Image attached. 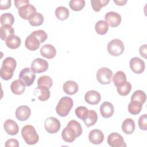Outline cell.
I'll return each instance as SVG.
<instances>
[{"label":"cell","instance_id":"cell-30","mask_svg":"<svg viewBox=\"0 0 147 147\" xmlns=\"http://www.w3.org/2000/svg\"><path fill=\"white\" fill-rule=\"evenodd\" d=\"M55 15L58 20L64 21L69 17V12L68 9L64 6H59L55 10Z\"/></svg>","mask_w":147,"mask_h":147},{"label":"cell","instance_id":"cell-5","mask_svg":"<svg viewBox=\"0 0 147 147\" xmlns=\"http://www.w3.org/2000/svg\"><path fill=\"white\" fill-rule=\"evenodd\" d=\"M107 49L109 54L114 56L121 55L124 51L125 47L122 41L118 38L111 40L107 44Z\"/></svg>","mask_w":147,"mask_h":147},{"label":"cell","instance_id":"cell-23","mask_svg":"<svg viewBox=\"0 0 147 147\" xmlns=\"http://www.w3.org/2000/svg\"><path fill=\"white\" fill-rule=\"evenodd\" d=\"M63 90L68 95H72L76 94L79 89L78 84L73 80H68L63 84Z\"/></svg>","mask_w":147,"mask_h":147},{"label":"cell","instance_id":"cell-8","mask_svg":"<svg viewBox=\"0 0 147 147\" xmlns=\"http://www.w3.org/2000/svg\"><path fill=\"white\" fill-rule=\"evenodd\" d=\"M44 127L47 132L51 134H54L60 130L61 125L60 121L56 118L51 117L45 120Z\"/></svg>","mask_w":147,"mask_h":147},{"label":"cell","instance_id":"cell-19","mask_svg":"<svg viewBox=\"0 0 147 147\" xmlns=\"http://www.w3.org/2000/svg\"><path fill=\"white\" fill-rule=\"evenodd\" d=\"M5 131L9 135L14 136L17 134L19 131V127L17 123L11 119H7L3 124Z\"/></svg>","mask_w":147,"mask_h":147},{"label":"cell","instance_id":"cell-27","mask_svg":"<svg viewBox=\"0 0 147 147\" xmlns=\"http://www.w3.org/2000/svg\"><path fill=\"white\" fill-rule=\"evenodd\" d=\"M114 84L117 87L122 86L126 82V76L122 71H118L114 75L113 78Z\"/></svg>","mask_w":147,"mask_h":147},{"label":"cell","instance_id":"cell-14","mask_svg":"<svg viewBox=\"0 0 147 147\" xmlns=\"http://www.w3.org/2000/svg\"><path fill=\"white\" fill-rule=\"evenodd\" d=\"M40 41L38 38L33 34L32 33L29 34L25 40V47L30 51H36L40 47Z\"/></svg>","mask_w":147,"mask_h":147},{"label":"cell","instance_id":"cell-35","mask_svg":"<svg viewBox=\"0 0 147 147\" xmlns=\"http://www.w3.org/2000/svg\"><path fill=\"white\" fill-rule=\"evenodd\" d=\"M131 90V84L129 82H126L121 86L117 87V90L118 93L121 96H126L128 95Z\"/></svg>","mask_w":147,"mask_h":147},{"label":"cell","instance_id":"cell-37","mask_svg":"<svg viewBox=\"0 0 147 147\" xmlns=\"http://www.w3.org/2000/svg\"><path fill=\"white\" fill-rule=\"evenodd\" d=\"M109 2V0H91V3L92 9L95 11H99L100 9L106 6Z\"/></svg>","mask_w":147,"mask_h":147},{"label":"cell","instance_id":"cell-21","mask_svg":"<svg viewBox=\"0 0 147 147\" xmlns=\"http://www.w3.org/2000/svg\"><path fill=\"white\" fill-rule=\"evenodd\" d=\"M114 106L110 102H105L100 106V113L102 116L105 118L111 117L114 113Z\"/></svg>","mask_w":147,"mask_h":147},{"label":"cell","instance_id":"cell-2","mask_svg":"<svg viewBox=\"0 0 147 147\" xmlns=\"http://www.w3.org/2000/svg\"><path fill=\"white\" fill-rule=\"evenodd\" d=\"M16 66L17 62L13 57H7L5 58L2 61L0 69L1 78L5 80H10L13 77Z\"/></svg>","mask_w":147,"mask_h":147},{"label":"cell","instance_id":"cell-40","mask_svg":"<svg viewBox=\"0 0 147 147\" xmlns=\"http://www.w3.org/2000/svg\"><path fill=\"white\" fill-rule=\"evenodd\" d=\"M32 33L33 34H34V36H36L38 38V39L40 40L41 43L44 42L48 38L47 34L43 30H35V31H33V32H32Z\"/></svg>","mask_w":147,"mask_h":147},{"label":"cell","instance_id":"cell-15","mask_svg":"<svg viewBox=\"0 0 147 147\" xmlns=\"http://www.w3.org/2000/svg\"><path fill=\"white\" fill-rule=\"evenodd\" d=\"M31 114L30 109L25 105H22L17 108L16 110V117L21 121L27 120Z\"/></svg>","mask_w":147,"mask_h":147},{"label":"cell","instance_id":"cell-25","mask_svg":"<svg viewBox=\"0 0 147 147\" xmlns=\"http://www.w3.org/2000/svg\"><path fill=\"white\" fill-rule=\"evenodd\" d=\"M21 42V38L14 34L9 36L5 41L6 45L12 49L18 48L20 46Z\"/></svg>","mask_w":147,"mask_h":147},{"label":"cell","instance_id":"cell-29","mask_svg":"<svg viewBox=\"0 0 147 147\" xmlns=\"http://www.w3.org/2000/svg\"><path fill=\"white\" fill-rule=\"evenodd\" d=\"M95 29L98 34L104 35L108 32L109 25L106 21L99 20L95 24Z\"/></svg>","mask_w":147,"mask_h":147},{"label":"cell","instance_id":"cell-3","mask_svg":"<svg viewBox=\"0 0 147 147\" xmlns=\"http://www.w3.org/2000/svg\"><path fill=\"white\" fill-rule=\"evenodd\" d=\"M21 135L25 142L28 145H34L39 140V136L35 128L30 125H25L22 127Z\"/></svg>","mask_w":147,"mask_h":147},{"label":"cell","instance_id":"cell-4","mask_svg":"<svg viewBox=\"0 0 147 147\" xmlns=\"http://www.w3.org/2000/svg\"><path fill=\"white\" fill-rule=\"evenodd\" d=\"M73 105L74 102L71 98L69 96L62 97L56 107V111L59 116L66 117L70 112Z\"/></svg>","mask_w":147,"mask_h":147},{"label":"cell","instance_id":"cell-33","mask_svg":"<svg viewBox=\"0 0 147 147\" xmlns=\"http://www.w3.org/2000/svg\"><path fill=\"white\" fill-rule=\"evenodd\" d=\"M146 94L142 90H136L134 92L131 96V101H137L141 104H144L146 101Z\"/></svg>","mask_w":147,"mask_h":147},{"label":"cell","instance_id":"cell-46","mask_svg":"<svg viewBox=\"0 0 147 147\" xmlns=\"http://www.w3.org/2000/svg\"><path fill=\"white\" fill-rule=\"evenodd\" d=\"M114 2L118 6H123L127 2V1L126 0H125V1H123V0H121V1L114 0Z\"/></svg>","mask_w":147,"mask_h":147},{"label":"cell","instance_id":"cell-28","mask_svg":"<svg viewBox=\"0 0 147 147\" xmlns=\"http://www.w3.org/2000/svg\"><path fill=\"white\" fill-rule=\"evenodd\" d=\"M98 119V115L96 111L94 110H88V114L86 117V118L83 120L86 126L87 127H89L92 125H94L97 121Z\"/></svg>","mask_w":147,"mask_h":147},{"label":"cell","instance_id":"cell-13","mask_svg":"<svg viewBox=\"0 0 147 147\" xmlns=\"http://www.w3.org/2000/svg\"><path fill=\"white\" fill-rule=\"evenodd\" d=\"M105 19L108 25L111 27H117L121 22V16L115 11H109L105 16Z\"/></svg>","mask_w":147,"mask_h":147},{"label":"cell","instance_id":"cell-38","mask_svg":"<svg viewBox=\"0 0 147 147\" xmlns=\"http://www.w3.org/2000/svg\"><path fill=\"white\" fill-rule=\"evenodd\" d=\"M70 8L74 11H80L85 6V1L84 0H72L69 2Z\"/></svg>","mask_w":147,"mask_h":147},{"label":"cell","instance_id":"cell-42","mask_svg":"<svg viewBox=\"0 0 147 147\" xmlns=\"http://www.w3.org/2000/svg\"><path fill=\"white\" fill-rule=\"evenodd\" d=\"M11 6L10 0H1L0 1V9L1 10H6Z\"/></svg>","mask_w":147,"mask_h":147},{"label":"cell","instance_id":"cell-20","mask_svg":"<svg viewBox=\"0 0 147 147\" xmlns=\"http://www.w3.org/2000/svg\"><path fill=\"white\" fill-rule=\"evenodd\" d=\"M33 94L41 101L47 100L50 97V91L49 89L44 87L37 86L34 90Z\"/></svg>","mask_w":147,"mask_h":147},{"label":"cell","instance_id":"cell-34","mask_svg":"<svg viewBox=\"0 0 147 147\" xmlns=\"http://www.w3.org/2000/svg\"><path fill=\"white\" fill-rule=\"evenodd\" d=\"M29 24L30 25L33 26H40L44 22V17L40 13L37 12L29 20Z\"/></svg>","mask_w":147,"mask_h":147},{"label":"cell","instance_id":"cell-44","mask_svg":"<svg viewBox=\"0 0 147 147\" xmlns=\"http://www.w3.org/2000/svg\"><path fill=\"white\" fill-rule=\"evenodd\" d=\"M28 3H29V1L28 0H15L14 1V5L17 9H19L21 7Z\"/></svg>","mask_w":147,"mask_h":147},{"label":"cell","instance_id":"cell-43","mask_svg":"<svg viewBox=\"0 0 147 147\" xmlns=\"http://www.w3.org/2000/svg\"><path fill=\"white\" fill-rule=\"evenodd\" d=\"M5 146L6 147H9V146H15V147H18L19 146V143L18 141L16 139H9L7 140L6 142Z\"/></svg>","mask_w":147,"mask_h":147},{"label":"cell","instance_id":"cell-32","mask_svg":"<svg viewBox=\"0 0 147 147\" xmlns=\"http://www.w3.org/2000/svg\"><path fill=\"white\" fill-rule=\"evenodd\" d=\"M53 84V81L51 78L47 75L40 76L37 80V86L44 87L49 89Z\"/></svg>","mask_w":147,"mask_h":147},{"label":"cell","instance_id":"cell-7","mask_svg":"<svg viewBox=\"0 0 147 147\" xmlns=\"http://www.w3.org/2000/svg\"><path fill=\"white\" fill-rule=\"evenodd\" d=\"M35 78L36 74L31 68L26 67L24 68L19 74V79L24 83L26 86H30L33 84Z\"/></svg>","mask_w":147,"mask_h":147},{"label":"cell","instance_id":"cell-1","mask_svg":"<svg viewBox=\"0 0 147 147\" xmlns=\"http://www.w3.org/2000/svg\"><path fill=\"white\" fill-rule=\"evenodd\" d=\"M82 133V128L79 122L75 120L70 121L67 126L63 130L61 137L66 142H72L76 137Z\"/></svg>","mask_w":147,"mask_h":147},{"label":"cell","instance_id":"cell-18","mask_svg":"<svg viewBox=\"0 0 147 147\" xmlns=\"http://www.w3.org/2000/svg\"><path fill=\"white\" fill-rule=\"evenodd\" d=\"M40 52L42 57L48 59H53L56 55V48L51 44H45L42 46Z\"/></svg>","mask_w":147,"mask_h":147},{"label":"cell","instance_id":"cell-22","mask_svg":"<svg viewBox=\"0 0 147 147\" xmlns=\"http://www.w3.org/2000/svg\"><path fill=\"white\" fill-rule=\"evenodd\" d=\"M25 84L20 79H17L12 82L10 85V89L13 93L16 95H21L24 93L25 90Z\"/></svg>","mask_w":147,"mask_h":147},{"label":"cell","instance_id":"cell-17","mask_svg":"<svg viewBox=\"0 0 147 147\" xmlns=\"http://www.w3.org/2000/svg\"><path fill=\"white\" fill-rule=\"evenodd\" d=\"M88 139L92 144L98 145L103 141L104 134L101 130L99 129H94L89 133Z\"/></svg>","mask_w":147,"mask_h":147},{"label":"cell","instance_id":"cell-9","mask_svg":"<svg viewBox=\"0 0 147 147\" xmlns=\"http://www.w3.org/2000/svg\"><path fill=\"white\" fill-rule=\"evenodd\" d=\"M18 12L19 16L26 20H29L37 13L36 7L30 3L26 4L19 8Z\"/></svg>","mask_w":147,"mask_h":147},{"label":"cell","instance_id":"cell-26","mask_svg":"<svg viewBox=\"0 0 147 147\" xmlns=\"http://www.w3.org/2000/svg\"><path fill=\"white\" fill-rule=\"evenodd\" d=\"M14 34V30L10 25H3L0 28V36L2 40H6L10 36Z\"/></svg>","mask_w":147,"mask_h":147},{"label":"cell","instance_id":"cell-24","mask_svg":"<svg viewBox=\"0 0 147 147\" xmlns=\"http://www.w3.org/2000/svg\"><path fill=\"white\" fill-rule=\"evenodd\" d=\"M122 130L126 134H132L135 130V122L131 118L125 119L122 123Z\"/></svg>","mask_w":147,"mask_h":147},{"label":"cell","instance_id":"cell-10","mask_svg":"<svg viewBox=\"0 0 147 147\" xmlns=\"http://www.w3.org/2000/svg\"><path fill=\"white\" fill-rule=\"evenodd\" d=\"M107 143L111 147L126 146L122 136L116 132L111 133L108 136Z\"/></svg>","mask_w":147,"mask_h":147},{"label":"cell","instance_id":"cell-41","mask_svg":"<svg viewBox=\"0 0 147 147\" xmlns=\"http://www.w3.org/2000/svg\"><path fill=\"white\" fill-rule=\"evenodd\" d=\"M138 123L140 129L145 131L147 130V118L146 114H143L139 118Z\"/></svg>","mask_w":147,"mask_h":147},{"label":"cell","instance_id":"cell-45","mask_svg":"<svg viewBox=\"0 0 147 147\" xmlns=\"http://www.w3.org/2000/svg\"><path fill=\"white\" fill-rule=\"evenodd\" d=\"M146 44H144L142 45L139 48V52L140 55L145 59H146Z\"/></svg>","mask_w":147,"mask_h":147},{"label":"cell","instance_id":"cell-31","mask_svg":"<svg viewBox=\"0 0 147 147\" xmlns=\"http://www.w3.org/2000/svg\"><path fill=\"white\" fill-rule=\"evenodd\" d=\"M142 108V104L137 101L132 100L128 105V111L131 114L137 115L141 112Z\"/></svg>","mask_w":147,"mask_h":147},{"label":"cell","instance_id":"cell-11","mask_svg":"<svg viewBox=\"0 0 147 147\" xmlns=\"http://www.w3.org/2000/svg\"><path fill=\"white\" fill-rule=\"evenodd\" d=\"M49 67L48 63L47 60L41 59H34L31 64V69L37 74H40L46 71Z\"/></svg>","mask_w":147,"mask_h":147},{"label":"cell","instance_id":"cell-36","mask_svg":"<svg viewBox=\"0 0 147 147\" xmlns=\"http://www.w3.org/2000/svg\"><path fill=\"white\" fill-rule=\"evenodd\" d=\"M14 22V18L12 14L10 13H3L1 16V24L3 25H13Z\"/></svg>","mask_w":147,"mask_h":147},{"label":"cell","instance_id":"cell-16","mask_svg":"<svg viewBox=\"0 0 147 147\" xmlns=\"http://www.w3.org/2000/svg\"><path fill=\"white\" fill-rule=\"evenodd\" d=\"M101 96L100 94L95 90H90L87 91L84 95L85 101L90 105H97L100 102Z\"/></svg>","mask_w":147,"mask_h":147},{"label":"cell","instance_id":"cell-6","mask_svg":"<svg viewBox=\"0 0 147 147\" xmlns=\"http://www.w3.org/2000/svg\"><path fill=\"white\" fill-rule=\"evenodd\" d=\"M113 76L112 71L107 67L99 68L96 72V77L99 83L102 84H108L111 82Z\"/></svg>","mask_w":147,"mask_h":147},{"label":"cell","instance_id":"cell-12","mask_svg":"<svg viewBox=\"0 0 147 147\" xmlns=\"http://www.w3.org/2000/svg\"><path fill=\"white\" fill-rule=\"evenodd\" d=\"M129 65L131 70L137 74H142L145 68L144 61L141 59L137 57H134L130 59Z\"/></svg>","mask_w":147,"mask_h":147},{"label":"cell","instance_id":"cell-39","mask_svg":"<svg viewBox=\"0 0 147 147\" xmlns=\"http://www.w3.org/2000/svg\"><path fill=\"white\" fill-rule=\"evenodd\" d=\"M88 112V110L84 106H79L75 109V114L78 118L84 120Z\"/></svg>","mask_w":147,"mask_h":147}]
</instances>
